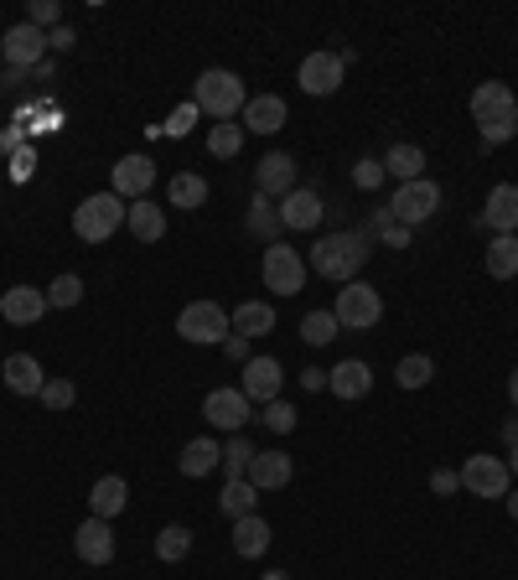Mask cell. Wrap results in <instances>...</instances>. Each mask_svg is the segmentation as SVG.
Returning <instances> with one entry per match:
<instances>
[{"instance_id": "obj_47", "label": "cell", "mask_w": 518, "mask_h": 580, "mask_svg": "<svg viewBox=\"0 0 518 580\" xmlns=\"http://www.w3.org/2000/svg\"><path fill=\"white\" fill-rule=\"evenodd\" d=\"M73 42H78V37H73V26H52V31H48V47H52V52H68Z\"/></svg>"}, {"instance_id": "obj_41", "label": "cell", "mask_w": 518, "mask_h": 580, "mask_svg": "<svg viewBox=\"0 0 518 580\" xmlns=\"http://www.w3.org/2000/svg\"><path fill=\"white\" fill-rule=\"evenodd\" d=\"M26 22L37 26V31L63 26V0H31V5H26Z\"/></svg>"}, {"instance_id": "obj_40", "label": "cell", "mask_w": 518, "mask_h": 580, "mask_svg": "<svg viewBox=\"0 0 518 580\" xmlns=\"http://www.w3.org/2000/svg\"><path fill=\"white\" fill-rule=\"evenodd\" d=\"M255 233H281V212L270 208V197H259L255 192V203H249V218H244Z\"/></svg>"}, {"instance_id": "obj_55", "label": "cell", "mask_w": 518, "mask_h": 580, "mask_svg": "<svg viewBox=\"0 0 518 580\" xmlns=\"http://www.w3.org/2000/svg\"><path fill=\"white\" fill-rule=\"evenodd\" d=\"M259 580H290V576H285V570H270V576H259Z\"/></svg>"}, {"instance_id": "obj_9", "label": "cell", "mask_w": 518, "mask_h": 580, "mask_svg": "<svg viewBox=\"0 0 518 580\" xmlns=\"http://www.w3.org/2000/svg\"><path fill=\"white\" fill-rule=\"evenodd\" d=\"M456 477H462V488L471 498H508L514 492V472H508L503 456H467V466Z\"/></svg>"}, {"instance_id": "obj_37", "label": "cell", "mask_w": 518, "mask_h": 580, "mask_svg": "<svg viewBox=\"0 0 518 580\" xmlns=\"http://www.w3.org/2000/svg\"><path fill=\"white\" fill-rule=\"evenodd\" d=\"M249 462H255V446L244 441V436H234V441L223 446V472H229V482H238V477L249 472Z\"/></svg>"}, {"instance_id": "obj_8", "label": "cell", "mask_w": 518, "mask_h": 580, "mask_svg": "<svg viewBox=\"0 0 518 580\" xmlns=\"http://www.w3.org/2000/svg\"><path fill=\"white\" fill-rule=\"evenodd\" d=\"M436 208H441V186L430 182V177H420V182H400V192L389 197V218H394L400 229H415V223H425V218H436Z\"/></svg>"}, {"instance_id": "obj_22", "label": "cell", "mask_w": 518, "mask_h": 580, "mask_svg": "<svg viewBox=\"0 0 518 580\" xmlns=\"http://www.w3.org/2000/svg\"><path fill=\"white\" fill-rule=\"evenodd\" d=\"M5 389H11V395H42V384H48V373H42V363H37V358H31V352H11V358H5Z\"/></svg>"}, {"instance_id": "obj_6", "label": "cell", "mask_w": 518, "mask_h": 580, "mask_svg": "<svg viewBox=\"0 0 518 580\" xmlns=\"http://www.w3.org/2000/svg\"><path fill=\"white\" fill-rule=\"evenodd\" d=\"M229 311L218 301H187L182 317H177V337L192 343V348H212V343H229Z\"/></svg>"}, {"instance_id": "obj_26", "label": "cell", "mask_w": 518, "mask_h": 580, "mask_svg": "<svg viewBox=\"0 0 518 580\" xmlns=\"http://www.w3.org/2000/svg\"><path fill=\"white\" fill-rule=\"evenodd\" d=\"M264 550H270V524H264L259 513H249V518H234V555L259 559Z\"/></svg>"}, {"instance_id": "obj_33", "label": "cell", "mask_w": 518, "mask_h": 580, "mask_svg": "<svg viewBox=\"0 0 518 580\" xmlns=\"http://www.w3.org/2000/svg\"><path fill=\"white\" fill-rule=\"evenodd\" d=\"M394 378H400V389H425V384L436 378V363H430L425 352H410V358H400Z\"/></svg>"}, {"instance_id": "obj_46", "label": "cell", "mask_w": 518, "mask_h": 580, "mask_svg": "<svg viewBox=\"0 0 518 580\" xmlns=\"http://www.w3.org/2000/svg\"><path fill=\"white\" fill-rule=\"evenodd\" d=\"M462 488V477H456V472H430V492H441V498H446V492H456Z\"/></svg>"}, {"instance_id": "obj_11", "label": "cell", "mask_w": 518, "mask_h": 580, "mask_svg": "<svg viewBox=\"0 0 518 580\" xmlns=\"http://www.w3.org/2000/svg\"><path fill=\"white\" fill-rule=\"evenodd\" d=\"M249 415H255V404L244 399V389H212V395L203 399V420L218 425V430H229V436H238V430L249 425Z\"/></svg>"}, {"instance_id": "obj_10", "label": "cell", "mask_w": 518, "mask_h": 580, "mask_svg": "<svg viewBox=\"0 0 518 580\" xmlns=\"http://www.w3.org/2000/svg\"><path fill=\"white\" fill-rule=\"evenodd\" d=\"M342 73H348L342 52H307L301 68H296V83H301V93H311V99H327V93L342 89Z\"/></svg>"}, {"instance_id": "obj_3", "label": "cell", "mask_w": 518, "mask_h": 580, "mask_svg": "<svg viewBox=\"0 0 518 580\" xmlns=\"http://www.w3.org/2000/svg\"><path fill=\"white\" fill-rule=\"evenodd\" d=\"M192 104L212 119H234V115H244L249 93H244V78H238V73L208 68V73H197V83H192Z\"/></svg>"}, {"instance_id": "obj_15", "label": "cell", "mask_w": 518, "mask_h": 580, "mask_svg": "<svg viewBox=\"0 0 518 580\" xmlns=\"http://www.w3.org/2000/svg\"><path fill=\"white\" fill-rule=\"evenodd\" d=\"M0 317L11 326H31L48 317V291H37V285H11L5 296H0Z\"/></svg>"}, {"instance_id": "obj_4", "label": "cell", "mask_w": 518, "mask_h": 580, "mask_svg": "<svg viewBox=\"0 0 518 580\" xmlns=\"http://www.w3.org/2000/svg\"><path fill=\"white\" fill-rule=\"evenodd\" d=\"M332 317L342 332H374L384 322V296H378L368 280H348L342 291H337V306H332Z\"/></svg>"}, {"instance_id": "obj_36", "label": "cell", "mask_w": 518, "mask_h": 580, "mask_svg": "<svg viewBox=\"0 0 518 580\" xmlns=\"http://www.w3.org/2000/svg\"><path fill=\"white\" fill-rule=\"evenodd\" d=\"M337 332H342V326H337V317H332V311H311L307 322H301V337H307L311 348H327Z\"/></svg>"}, {"instance_id": "obj_50", "label": "cell", "mask_w": 518, "mask_h": 580, "mask_svg": "<svg viewBox=\"0 0 518 580\" xmlns=\"http://www.w3.org/2000/svg\"><path fill=\"white\" fill-rule=\"evenodd\" d=\"M301 384H307V389H327V373H322V369H307V373H301Z\"/></svg>"}, {"instance_id": "obj_35", "label": "cell", "mask_w": 518, "mask_h": 580, "mask_svg": "<svg viewBox=\"0 0 518 580\" xmlns=\"http://www.w3.org/2000/svg\"><path fill=\"white\" fill-rule=\"evenodd\" d=\"M238 145H244V125H229V119H218V125L208 130V151L218 156V162L238 156Z\"/></svg>"}, {"instance_id": "obj_12", "label": "cell", "mask_w": 518, "mask_h": 580, "mask_svg": "<svg viewBox=\"0 0 518 580\" xmlns=\"http://www.w3.org/2000/svg\"><path fill=\"white\" fill-rule=\"evenodd\" d=\"M0 52H5L11 68H42V57H48V31H37L31 22L11 26L5 42H0Z\"/></svg>"}, {"instance_id": "obj_52", "label": "cell", "mask_w": 518, "mask_h": 580, "mask_svg": "<svg viewBox=\"0 0 518 580\" xmlns=\"http://www.w3.org/2000/svg\"><path fill=\"white\" fill-rule=\"evenodd\" d=\"M508 399H514V410H518V369H514V378H508Z\"/></svg>"}, {"instance_id": "obj_13", "label": "cell", "mask_w": 518, "mask_h": 580, "mask_svg": "<svg viewBox=\"0 0 518 580\" xmlns=\"http://www.w3.org/2000/svg\"><path fill=\"white\" fill-rule=\"evenodd\" d=\"M73 550H78V559L83 565H109L115 559V529H109V518H83L78 524V534H73Z\"/></svg>"}, {"instance_id": "obj_2", "label": "cell", "mask_w": 518, "mask_h": 580, "mask_svg": "<svg viewBox=\"0 0 518 580\" xmlns=\"http://www.w3.org/2000/svg\"><path fill=\"white\" fill-rule=\"evenodd\" d=\"M363 265H368V239H363L358 229L327 233V239H316V244H311V270H316V275H327V280H337V285L358 280Z\"/></svg>"}, {"instance_id": "obj_44", "label": "cell", "mask_w": 518, "mask_h": 580, "mask_svg": "<svg viewBox=\"0 0 518 580\" xmlns=\"http://www.w3.org/2000/svg\"><path fill=\"white\" fill-rule=\"evenodd\" d=\"M353 182L363 186V192H374V186L384 182V162H374V156H368V162H358L353 166Z\"/></svg>"}, {"instance_id": "obj_16", "label": "cell", "mask_w": 518, "mask_h": 580, "mask_svg": "<svg viewBox=\"0 0 518 580\" xmlns=\"http://www.w3.org/2000/svg\"><path fill=\"white\" fill-rule=\"evenodd\" d=\"M296 162L285 156V151H270L264 162L255 166V192L259 197H285V192H296Z\"/></svg>"}, {"instance_id": "obj_32", "label": "cell", "mask_w": 518, "mask_h": 580, "mask_svg": "<svg viewBox=\"0 0 518 580\" xmlns=\"http://www.w3.org/2000/svg\"><path fill=\"white\" fill-rule=\"evenodd\" d=\"M203 203H208V182H203L197 171H182V177H171V208L192 212V208H203Z\"/></svg>"}, {"instance_id": "obj_39", "label": "cell", "mask_w": 518, "mask_h": 580, "mask_svg": "<svg viewBox=\"0 0 518 580\" xmlns=\"http://www.w3.org/2000/svg\"><path fill=\"white\" fill-rule=\"evenodd\" d=\"M259 420H264V430H275V436H290V430H296V410H290L285 399H270V404L259 410Z\"/></svg>"}, {"instance_id": "obj_43", "label": "cell", "mask_w": 518, "mask_h": 580, "mask_svg": "<svg viewBox=\"0 0 518 580\" xmlns=\"http://www.w3.org/2000/svg\"><path fill=\"white\" fill-rule=\"evenodd\" d=\"M197 115H203L197 104H182V109H171V119H166V136H177V140H182V136L192 130V119H197Z\"/></svg>"}, {"instance_id": "obj_28", "label": "cell", "mask_w": 518, "mask_h": 580, "mask_svg": "<svg viewBox=\"0 0 518 580\" xmlns=\"http://www.w3.org/2000/svg\"><path fill=\"white\" fill-rule=\"evenodd\" d=\"M229 322H234L238 337H249V343H255V337H264V332H275V306L244 301V306L234 311V317H229Z\"/></svg>"}, {"instance_id": "obj_14", "label": "cell", "mask_w": 518, "mask_h": 580, "mask_svg": "<svg viewBox=\"0 0 518 580\" xmlns=\"http://www.w3.org/2000/svg\"><path fill=\"white\" fill-rule=\"evenodd\" d=\"M281 384H285V373H281L275 358H249V363H244V378H238V389H244L249 404H270V399H281Z\"/></svg>"}, {"instance_id": "obj_7", "label": "cell", "mask_w": 518, "mask_h": 580, "mask_svg": "<svg viewBox=\"0 0 518 580\" xmlns=\"http://www.w3.org/2000/svg\"><path fill=\"white\" fill-rule=\"evenodd\" d=\"M307 259L301 249H290V244H270L264 249V265H259V275H264V291H275V296H296V291H307Z\"/></svg>"}, {"instance_id": "obj_27", "label": "cell", "mask_w": 518, "mask_h": 580, "mask_svg": "<svg viewBox=\"0 0 518 580\" xmlns=\"http://www.w3.org/2000/svg\"><path fill=\"white\" fill-rule=\"evenodd\" d=\"M125 503H130L125 477H99L94 492H89V513H94V518H115V513H125Z\"/></svg>"}, {"instance_id": "obj_42", "label": "cell", "mask_w": 518, "mask_h": 580, "mask_svg": "<svg viewBox=\"0 0 518 580\" xmlns=\"http://www.w3.org/2000/svg\"><path fill=\"white\" fill-rule=\"evenodd\" d=\"M37 399H42L48 410H68L73 399H78V389H73L68 378H48V384H42V395H37Z\"/></svg>"}, {"instance_id": "obj_17", "label": "cell", "mask_w": 518, "mask_h": 580, "mask_svg": "<svg viewBox=\"0 0 518 580\" xmlns=\"http://www.w3.org/2000/svg\"><path fill=\"white\" fill-rule=\"evenodd\" d=\"M327 389L337 399H368L374 395V369L363 358H342L337 369H327Z\"/></svg>"}, {"instance_id": "obj_18", "label": "cell", "mask_w": 518, "mask_h": 580, "mask_svg": "<svg viewBox=\"0 0 518 580\" xmlns=\"http://www.w3.org/2000/svg\"><path fill=\"white\" fill-rule=\"evenodd\" d=\"M322 192L316 186H296L281 197V229H316L322 223Z\"/></svg>"}, {"instance_id": "obj_19", "label": "cell", "mask_w": 518, "mask_h": 580, "mask_svg": "<svg viewBox=\"0 0 518 580\" xmlns=\"http://www.w3.org/2000/svg\"><path fill=\"white\" fill-rule=\"evenodd\" d=\"M151 186H156V162H151V156H119L115 162V197H135V203H141Z\"/></svg>"}, {"instance_id": "obj_29", "label": "cell", "mask_w": 518, "mask_h": 580, "mask_svg": "<svg viewBox=\"0 0 518 580\" xmlns=\"http://www.w3.org/2000/svg\"><path fill=\"white\" fill-rule=\"evenodd\" d=\"M488 275L493 280L518 275V233H493V244H488Z\"/></svg>"}, {"instance_id": "obj_38", "label": "cell", "mask_w": 518, "mask_h": 580, "mask_svg": "<svg viewBox=\"0 0 518 580\" xmlns=\"http://www.w3.org/2000/svg\"><path fill=\"white\" fill-rule=\"evenodd\" d=\"M83 301V280L78 275H57L52 280V291H48V306H57V311H68V306Z\"/></svg>"}, {"instance_id": "obj_53", "label": "cell", "mask_w": 518, "mask_h": 580, "mask_svg": "<svg viewBox=\"0 0 518 580\" xmlns=\"http://www.w3.org/2000/svg\"><path fill=\"white\" fill-rule=\"evenodd\" d=\"M508 513H514V518H518V488L508 492Z\"/></svg>"}, {"instance_id": "obj_21", "label": "cell", "mask_w": 518, "mask_h": 580, "mask_svg": "<svg viewBox=\"0 0 518 580\" xmlns=\"http://www.w3.org/2000/svg\"><path fill=\"white\" fill-rule=\"evenodd\" d=\"M482 229H493V233H514L518 229V186L514 182H497L493 192H488Z\"/></svg>"}, {"instance_id": "obj_23", "label": "cell", "mask_w": 518, "mask_h": 580, "mask_svg": "<svg viewBox=\"0 0 518 580\" xmlns=\"http://www.w3.org/2000/svg\"><path fill=\"white\" fill-rule=\"evenodd\" d=\"M223 466V446L212 441V436H197V441L182 446V456H177V472L182 477H208Z\"/></svg>"}, {"instance_id": "obj_30", "label": "cell", "mask_w": 518, "mask_h": 580, "mask_svg": "<svg viewBox=\"0 0 518 580\" xmlns=\"http://www.w3.org/2000/svg\"><path fill=\"white\" fill-rule=\"evenodd\" d=\"M384 171L400 177V182H420L425 177V151L420 145H394V151L384 156Z\"/></svg>"}, {"instance_id": "obj_49", "label": "cell", "mask_w": 518, "mask_h": 580, "mask_svg": "<svg viewBox=\"0 0 518 580\" xmlns=\"http://www.w3.org/2000/svg\"><path fill=\"white\" fill-rule=\"evenodd\" d=\"M223 348L234 352V358H244V363H249V337H238V332H229V343H223Z\"/></svg>"}, {"instance_id": "obj_54", "label": "cell", "mask_w": 518, "mask_h": 580, "mask_svg": "<svg viewBox=\"0 0 518 580\" xmlns=\"http://www.w3.org/2000/svg\"><path fill=\"white\" fill-rule=\"evenodd\" d=\"M508 472H514V477H518V446H514V456H508Z\"/></svg>"}, {"instance_id": "obj_5", "label": "cell", "mask_w": 518, "mask_h": 580, "mask_svg": "<svg viewBox=\"0 0 518 580\" xmlns=\"http://www.w3.org/2000/svg\"><path fill=\"white\" fill-rule=\"evenodd\" d=\"M125 197H115V192H94V197H83L78 208H73V233L83 239V244H104L109 233L125 223Z\"/></svg>"}, {"instance_id": "obj_51", "label": "cell", "mask_w": 518, "mask_h": 580, "mask_svg": "<svg viewBox=\"0 0 518 580\" xmlns=\"http://www.w3.org/2000/svg\"><path fill=\"white\" fill-rule=\"evenodd\" d=\"M503 441L518 446V420H508V425H503Z\"/></svg>"}, {"instance_id": "obj_24", "label": "cell", "mask_w": 518, "mask_h": 580, "mask_svg": "<svg viewBox=\"0 0 518 580\" xmlns=\"http://www.w3.org/2000/svg\"><path fill=\"white\" fill-rule=\"evenodd\" d=\"M285 125V99H275V93H259V99H249L244 104V130H255V136H275Z\"/></svg>"}, {"instance_id": "obj_48", "label": "cell", "mask_w": 518, "mask_h": 580, "mask_svg": "<svg viewBox=\"0 0 518 580\" xmlns=\"http://www.w3.org/2000/svg\"><path fill=\"white\" fill-rule=\"evenodd\" d=\"M0 151H5V156H16V151H22V130H16V125H11V130H0Z\"/></svg>"}, {"instance_id": "obj_25", "label": "cell", "mask_w": 518, "mask_h": 580, "mask_svg": "<svg viewBox=\"0 0 518 580\" xmlns=\"http://www.w3.org/2000/svg\"><path fill=\"white\" fill-rule=\"evenodd\" d=\"M125 229L135 233V244H161L166 212L156 208L151 197H141V203H130V212H125Z\"/></svg>"}, {"instance_id": "obj_31", "label": "cell", "mask_w": 518, "mask_h": 580, "mask_svg": "<svg viewBox=\"0 0 518 580\" xmlns=\"http://www.w3.org/2000/svg\"><path fill=\"white\" fill-rule=\"evenodd\" d=\"M218 508L229 513V518H249V513H259V488L249 482V477H238V482H229V488H223Z\"/></svg>"}, {"instance_id": "obj_20", "label": "cell", "mask_w": 518, "mask_h": 580, "mask_svg": "<svg viewBox=\"0 0 518 580\" xmlns=\"http://www.w3.org/2000/svg\"><path fill=\"white\" fill-rule=\"evenodd\" d=\"M244 477H249L259 492H275V488H285V482L296 477V462H290L285 451H255V462H249Z\"/></svg>"}, {"instance_id": "obj_1", "label": "cell", "mask_w": 518, "mask_h": 580, "mask_svg": "<svg viewBox=\"0 0 518 580\" xmlns=\"http://www.w3.org/2000/svg\"><path fill=\"white\" fill-rule=\"evenodd\" d=\"M467 109H471V119H477V130H482L488 145H503V140L518 136V99L508 83H497V78L477 83L467 99Z\"/></svg>"}, {"instance_id": "obj_34", "label": "cell", "mask_w": 518, "mask_h": 580, "mask_svg": "<svg viewBox=\"0 0 518 580\" xmlns=\"http://www.w3.org/2000/svg\"><path fill=\"white\" fill-rule=\"evenodd\" d=\"M156 555L166 559V565H177V559L192 555V534L182 529V524H166L161 534H156Z\"/></svg>"}, {"instance_id": "obj_45", "label": "cell", "mask_w": 518, "mask_h": 580, "mask_svg": "<svg viewBox=\"0 0 518 580\" xmlns=\"http://www.w3.org/2000/svg\"><path fill=\"white\" fill-rule=\"evenodd\" d=\"M31 166H37V151H16V156H11V177H16V182H26V177H31Z\"/></svg>"}]
</instances>
